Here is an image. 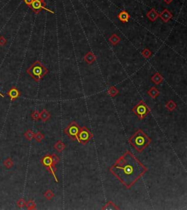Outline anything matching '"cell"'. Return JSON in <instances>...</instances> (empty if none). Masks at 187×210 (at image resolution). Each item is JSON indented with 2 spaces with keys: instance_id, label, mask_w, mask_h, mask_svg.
Here are the masks:
<instances>
[{
  "instance_id": "obj_1",
  "label": "cell",
  "mask_w": 187,
  "mask_h": 210,
  "mask_svg": "<svg viewBox=\"0 0 187 210\" xmlns=\"http://www.w3.org/2000/svg\"><path fill=\"white\" fill-rule=\"evenodd\" d=\"M147 171V167L130 151L126 152L119 157L110 168V173L127 189H130L143 176Z\"/></svg>"
},
{
  "instance_id": "obj_2",
  "label": "cell",
  "mask_w": 187,
  "mask_h": 210,
  "mask_svg": "<svg viewBox=\"0 0 187 210\" xmlns=\"http://www.w3.org/2000/svg\"><path fill=\"white\" fill-rule=\"evenodd\" d=\"M128 141L138 152H142L150 144L151 139L141 129H139L129 138Z\"/></svg>"
},
{
  "instance_id": "obj_3",
  "label": "cell",
  "mask_w": 187,
  "mask_h": 210,
  "mask_svg": "<svg viewBox=\"0 0 187 210\" xmlns=\"http://www.w3.org/2000/svg\"><path fill=\"white\" fill-rule=\"evenodd\" d=\"M27 73L34 80L38 82L48 73V70L39 61L37 60L27 69Z\"/></svg>"
},
{
  "instance_id": "obj_4",
  "label": "cell",
  "mask_w": 187,
  "mask_h": 210,
  "mask_svg": "<svg viewBox=\"0 0 187 210\" xmlns=\"http://www.w3.org/2000/svg\"><path fill=\"white\" fill-rule=\"evenodd\" d=\"M132 111L138 116L140 119L142 120L150 113V109L143 100H140L138 104L132 109Z\"/></svg>"
},
{
  "instance_id": "obj_5",
  "label": "cell",
  "mask_w": 187,
  "mask_h": 210,
  "mask_svg": "<svg viewBox=\"0 0 187 210\" xmlns=\"http://www.w3.org/2000/svg\"><path fill=\"white\" fill-rule=\"evenodd\" d=\"M80 130V127L76 122H72L66 128L64 129V133L67 135L69 138L73 141H77V135Z\"/></svg>"
},
{
  "instance_id": "obj_6",
  "label": "cell",
  "mask_w": 187,
  "mask_h": 210,
  "mask_svg": "<svg viewBox=\"0 0 187 210\" xmlns=\"http://www.w3.org/2000/svg\"><path fill=\"white\" fill-rule=\"evenodd\" d=\"M41 163L42 164V165H44L45 167H46L48 168V170L51 173V174L54 176V179L56 182H59V180H58L57 177L56 176L55 172L56 171V165L54 163L52 160V158H51V155H45L43 158L41 159Z\"/></svg>"
},
{
  "instance_id": "obj_7",
  "label": "cell",
  "mask_w": 187,
  "mask_h": 210,
  "mask_svg": "<svg viewBox=\"0 0 187 210\" xmlns=\"http://www.w3.org/2000/svg\"><path fill=\"white\" fill-rule=\"evenodd\" d=\"M29 7L32 10V11L34 12L35 14H39V12L42 10H46V11L49 12V13H53V14L54 13V12H53L52 10L47 8L46 3H45V0H33V1L32 2Z\"/></svg>"
},
{
  "instance_id": "obj_8",
  "label": "cell",
  "mask_w": 187,
  "mask_h": 210,
  "mask_svg": "<svg viewBox=\"0 0 187 210\" xmlns=\"http://www.w3.org/2000/svg\"><path fill=\"white\" fill-rule=\"evenodd\" d=\"M92 137H93V135H92L90 130L86 127H80L78 135H77V141L81 144L84 145V144H87V143L92 139Z\"/></svg>"
},
{
  "instance_id": "obj_9",
  "label": "cell",
  "mask_w": 187,
  "mask_h": 210,
  "mask_svg": "<svg viewBox=\"0 0 187 210\" xmlns=\"http://www.w3.org/2000/svg\"><path fill=\"white\" fill-rule=\"evenodd\" d=\"M159 18H160L165 23H168L170 20L173 19V14L169 11L168 9H165V10L159 14Z\"/></svg>"
},
{
  "instance_id": "obj_10",
  "label": "cell",
  "mask_w": 187,
  "mask_h": 210,
  "mask_svg": "<svg viewBox=\"0 0 187 210\" xmlns=\"http://www.w3.org/2000/svg\"><path fill=\"white\" fill-rule=\"evenodd\" d=\"M7 95L10 97V100L12 101L15 100L16 99H17L18 97H20L21 93H20L19 90L16 87H12L10 90L7 92Z\"/></svg>"
},
{
  "instance_id": "obj_11",
  "label": "cell",
  "mask_w": 187,
  "mask_h": 210,
  "mask_svg": "<svg viewBox=\"0 0 187 210\" xmlns=\"http://www.w3.org/2000/svg\"><path fill=\"white\" fill-rule=\"evenodd\" d=\"M146 16L150 21L154 22V21L159 18V13H158V12L155 10V8H152L151 10H149V11L146 13Z\"/></svg>"
},
{
  "instance_id": "obj_12",
  "label": "cell",
  "mask_w": 187,
  "mask_h": 210,
  "mask_svg": "<svg viewBox=\"0 0 187 210\" xmlns=\"http://www.w3.org/2000/svg\"><path fill=\"white\" fill-rule=\"evenodd\" d=\"M118 19H119L120 21H121L122 23H127L130 20V15L129 14V13L126 10H123V11L120 12L117 16Z\"/></svg>"
},
{
  "instance_id": "obj_13",
  "label": "cell",
  "mask_w": 187,
  "mask_h": 210,
  "mask_svg": "<svg viewBox=\"0 0 187 210\" xmlns=\"http://www.w3.org/2000/svg\"><path fill=\"white\" fill-rule=\"evenodd\" d=\"M96 59H97L96 56L94 55L93 53L91 52V51L90 52H88L87 54L84 56V57H83V60H84L86 63L89 64V65H92V63H94L96 61Z\"/></svg>"
},
{
  "instance_id": "obj_14",
  "label": "cell",
  "mask_w": 187,
  "mask_h": 210,
  "mask_svg": "<svg viewBox=\"0 0 187 210\" xmlns=\"http://www.w3.org/2000/svg\"><path fill=\"white\" fill-rule=\"evenodd\" d=\"M164 78L162 77V76L159 73H156L155 74H153L151 77V81L153 83H155L156 85H159L163 81Z\"/></svg>"
},
{
  "instance_id": "obj_15",
  "label": "cell",
  "mask_w": 187,
  "mask_h": 210,
  "mask_svg": "<svg viewBox=\"0 0 187 210\" xmlns=\"http://www.w3.org/2000/svg\"><path fill=\"white\" fill-rule=\"evenodd\" d=\"M147 94L150 96L151 98L155 99L159 95V91L156 87H150L147 92Z\"/></svg>"
},
{
  "instance_id": "obj_16",
  "label": "cell",
  "mask_w": 187,
  "mask_h": 210,
  "mask_svg": "<svg viewBox=\"0 0 187 210\" xmlns=\"http://www.w3.org/2000/svg\"><path fill=\"white\" fill-rule=\"evenodd\" d=\"M51 117V115H50V113L45 109H43V110L41 111V113H39V119L42 120V122H47Z\"/></svg>"
},
{
  "instance_id": "obj_17",
  "label": "cell",
  "mask_w": 187,
  "mask_h": 210,
  "mask_svg": "<svg viewBox=\"0 0 187 210\" xmlns=\"http://www.w3.org/2000/svg\"><path fill=\"white\" fill-rule=\"evenodd\" d=\"M109 41H110V42L112 45H116L117 44L119 43V42L121 41V37H118L117 35L112 34L111 37L109 38Z\"/></svg>"
},
{
  "instance_id": "obj_18",
  "label": "cell",
  "mask_w": 187,
  "mask_h": 210,
  "mask_svg": "<svg viewBox=\"0 0 187 210\" xmlns=\"http://www.w3.org/2000/svg\"><path fill=\"white\" fill-rule=\"evenodd\" d=\"M54 148H55L59 152H63L64 150L65 144H64L62 141H59L55 144Z\"/></svg>"
},
{
  "instance_id": "obj_19",
  "label": "cell",
  "mask_w": 187,
  "mask_h": 210,
  "mask_svg": "<svg viewBox=\"0 0 187 210\" xmlns=\"http://www.w3.org/2000/svg\"><path fill=\"white\" fill-rule=\"evenodd\" d=\"M165 107H166L170 111H174L175 109L177 108V105H176V103H175L173 100H169L168 103H166V105H165Z\"/></svg>"
},
{
  "instance_id": "obj_20",
  "label": "cell",
  "mask_w": 187,
  "mask_h": 210,
  "mask_svg": "<svg viewBox=\"0 0 187 210\" xmlns=\"http://www.w3.org/2000/svg\"><path fill=\"white\" fill-rule=\"evenodd\" d=\"M102 209H119V207L114 204L112 201H109L104 207L102 208Z\"/></svg>"
},
{
  "instance_id": "obj_21",
  "label": "cell",
  "mask_w": 187,
  "mask_h": 210,
  "mask_svg": "<svg viewBox=\"0 0 187 210\" xmlns=\"http://www.w3.org/2000/svg\"><path fill=\"white\" fill-rule=\"evenodd\" d=\"M108 94L110 95V97H115V96H116L118 94V89H117L116 87H115V86H111V87L108 89Z\"/></svg>"
},
{
  "instance_id": "obj_22",
  "label": "cell",
  "mask_w": 187,
  "mask_h": 210,
  "mask_svg": "<svg viewBox=\"0 0 187 210\" xmlns=\"http://www.w3.org/2000/svg\"><path fill=\"white\" fill-rule=\"evenodd\" d=\"M3 164H4V166L7 168H10L13 167V161L12 160L11 158H7V159L3 162Z\"/></svg>"
},
{
  "instance_id": "obj_23",
  "label": "cell",
  "mask_w": 187,
  "mask_h": 210,
  "mask_svg": "<svg viewBox=\"0 0 187 210\" xmlns=\"http://www.w3.org/2000/svg\"><path fill=\"white\" fill-rule=\"evenodd\" d=\"M26 206H27L28 209H36V204L33 200H29L27 203H26Z\"/></svg>"
},
{
  "instance_id": "obj_24",
  "label": "cell",
  "mask_w": 187,
  "mask_h": 210,
  "mask_svg": "<svg viewBox=\"0 0 187 210\" xmlns=\"http://www.w3.org/2000/svg\"><path fill=\"white\" fill-rule=\"evenodd\" d=\"M25 137L27 138V139H28L29 141H31L34 136V133H33V131L32 130H28L24 134Z\"/></svg>"
},
{
  "instance_id": "obj_25",
  "label": "cell",
  "mask_w": 187,
  "mask_h": 210,
  "mask_svg": "<svg viewBox=\"0 0 187 210\" xmlns=\"http://www.w3.org/2000/svg\"><path fill=\"white\" fill-rule=\"evenodd\" d=\"M44 196H45V198L48 199V200H51V199L54 197V194L51 190H48V191H47L44 193Z\"/></svg>"
},
{
  "instance_id": "obj_26",
  "label": "cell",
  "mask_w": 187,
  "mask_h": 210,
  "mask_svg": "<svg viewBox=\"0 0 187 210\" xmlns=\"http://www.w3.org/2000/svg\"><path fill=\"white\" fill-rule=\"evenodd\" d=\"M142 55L145 59H148L151 56V51H150L148 48H145L143 51H142Z\"/></svg>"
},
{
  "instance_id": "obj_27",
  "label": "cell",
  "mask_w": 187,
  "mask_h": 210,
  "mask_svg": "<svg viewBox=\"0 0 187 210\" xmlns=\"http://www.w3.org/2000/svg\"><path fill=\"white\" fill-rule=\"evenodd\" d=\"M34 139L36 140V141H37V142H40V141H42V140L44 139V135L42 133H41L40 132H38V133L34 134Z\"/></svg>"
},
{
  "instance_id": "obj_28",
  "label": "cell",
  "mask_w": 187,
  "mask_h": 210,
  "mask_svg": "<svg viewBox=\"0 0 187 210\" xmlns=\"http://www.w3.org/2000/svg\"><path fill=\"white\" fill-rule=\"evenodd\" d=\"M31 116H32V118L34 121H37V120L39 119V113L37 111H33Z\"/></svg>"
},
{
  "instance_id": "obj_29",
  "label": "cell",
  "mask_w": 187,
  "mask_h": 210,
  "mask_svg": "<svg viewBox=\"0 0 187 210\" xmlns=\"http://www.w3.org/2000/svg\"><path fill=\"white\" fill-rule=\"evenodd\" d=\"M17 205L19 208H23L26 206V201L23 198H20L17 202Z\"/></svg>"
},
{
  "instance_id": "obj_30",
  "label": "cell",
  "mask_w": 187,
  "mask_h": 210,
  "mask_svg": "<svg viewBox=\"0 0 187 210\" xmlns=\"http://www.w3.org/2000/svg\"><path fill=\"white\" fill-rule=\"evenodd\" d=\"M51 158H52L53 162H54V163L55 164V165H56V164H57L59 162V160H60L59 158L56 155H51Z\"/></svg>"
},
{
  "instance_id": "obj_31",
  "label": "cell",
  "mask_w": 187,
  "mask_h": 210,
  "mask_svg": "<svg viewBox=\"0 0 187 210\" xmlns=\"http://www.w3.org/2000/svg\"><path fill=\"white\" fill-rule=\"evenodd\" d=\"M6 42H7V40L4 38L3 36H0V45L3 46V45H5Z\"/></svg>"
},
{
  "instance_id": "obj_32",
  "label": "cell",
  "mask_w": 187,
  "mask_h": 210,
  "mask_svg": "<svg viewBox=\"0 0 187 210\" xmlns=\"http://www.w3.org/2000/svg\"><path fill=\"white\" fill-rule=\"evenodd\" d=\"M24 2H25V4H27V6H29H29L31 5L32 2L33 1V0H24Z\"/></svg>"
},
{
  "instance_id": "obj_33",
  "label": "cell",
  "mask_w": 187,
  "mask_h": 210,
  "mask_svg": "<svg viewBox=\"0 0 187 210\" xmlns=\"http://www.w3.org/2000/svg\"><path fill=\"white\" fill-rule=\"evenodd\" d=\"M163 1H165V3H166L167 4H170V3L173 1V0H163Z\"/></svg>"
},
{
  "instance_id": "obj_34",
  "label": "cell",
  "mask_w": 187,
  "mask_h": 210,
  "mask_svg": "<svg viewBox=\"0 0 187 210\" xmlns=\"http://www.w3.org/2000/svg\"><path fill=\"white\" fill-rule=\"evenodd\" d=\"M0 96H1V97H4V95H3V94H1V92H0Z\"/></svg>"
}]
</instances>
